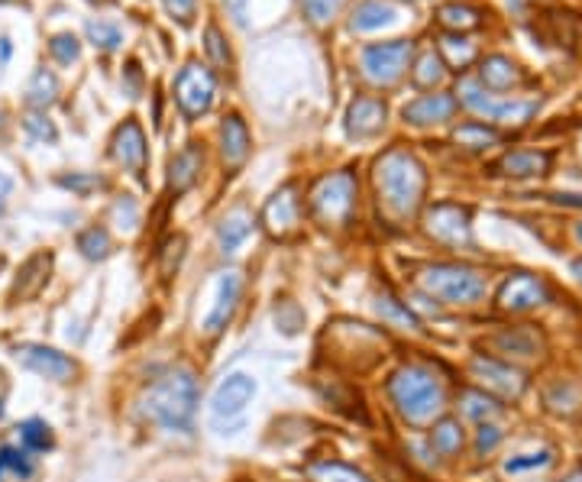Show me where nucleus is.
Wrapping results in <instances>:
<instances>
[{
    "label": "nucleus",
    "mask_w": 582,
    "mask_h": 482,
    "mask_svg": "<svg viewBox=\"0 0 582 482\" xmlns=\"http://www.w3.org/2000/svg\"><path fill=\"white\" fill-rule=\"evenodd\" d=\"M424 230L443 246H469L473 243V214L463 204H434L424 217Z\"/></svg>",
    "instance_id": "nucleus-9"
},
{
    "label": "nucleus",
    "mask_w": 582,
    "mask_h": 482,
    "mask_svg": "<svg viewBox=\"0 0 582 482\" xmlns=\"http://www.w3.org/2000/svg\"><path fill=\"white\" fill-rule=\"evenodd\" d=\"M91 4H97V7H107V4H117V0H91Z\"/></svg>",
    "instance_id": "nucleus-55"
},
{
    "label": "nucleus",
    "mask_w": 582,
    "mask_h": 482,
    "mask_svg": "<svg viewBox=\"0 0 582 482\" xmlns=\"http://www.w3.org/2000/svg\"><path fill=\"white\" fill-rule=\"evenodd\" d=\"M253 395H256V379L253 376H246V373H233L227 376L224 382L217 385V392L211 398V411H214V418H240L246 405L253 402Z\"/></svg>",
    "instance_id": "nucleus-16"
},
{
    "label": "nucleus",
    "mask_w": 582,
    "mask_h": 482,
    "mask_svg": "<svg viewBox=\"0 0 582 482\" xmlns=\"http://www.w3.org/2000/svg\"><path fill=\"white\" fill-rule=\"evenodd\" d=\"M557 204H566V208H582V195H553Z\"/></svg>",
    "instance_id": "nucleus-50"
},
{
    "label": "nucleus",
    "mask_w": 582,
    "mask_h": 482,
    "mask_svg": "<svg viewBox=\"0 0 582 482\" xmlns=\"http://www.w3.org/2000/svg\"><path fill=\"white\" fill-rule=\"evenodd\" d=\"M550 285L540 279V275H531V272H511L508 279L502 282L495 295V305L498 311L505 314H528V311H537L550 305Z\"/></svg>",
    "instance_id": "nucleus-8"
},
{
    "label": "nucleus",
    "mask_w": 582,
    "mask_h": 482,
    "mask_svg": "<svg viewBox=\"0 0 582 482\" xmlns=\"http://www.w3.org/2000/svg\"><path fill=\"white\" fill-rule=\"evenodd\" d=\"M49 266H52V256L49 253H36L33 259H26V266L20 269V279L13 285V298H33L39 288L46 285L49 279Z\"/></svg>",
    "instance_id": "nucleus-25"
},
{
    "label": "nucleus",
    "mask_w": 582,
    "mask_h": 482,
    "mask_svg": "<svg viewBox=\"0 0 582 482\" xmlns=\"http://www.w3.org/2000/svg\"><path fill=\"white\" fill-rule=\"evenodd\" d=\"M262 227L269 230V237L288 240L291 233L301 227V198L298 185H282L262 208Z\"/></svg>",
    "instance_id": "nucleus-12"
},
{
    "label": "nucleus",
    "mask_w": 582,
    "mask_h": 482,
    "mask_svg": "<svg viewBox=\"0 0 582 482\" xmlns=\"http://www.w3.org/2000/svg\"><path fill=\"white\" fill-rule=\"evenodd\" d=\"M36 473V457L23 444H0V482L30 479Z\"/></svg>",
    "instance_id": "nucleus-24"
},
{
    "label": "nucleus",
    "mask_w": 582,
    "mask_h": 482,
    "mask_svg": "<svg viewBox=\"0 0 582 482\" xmlns=\"http://www.w3.org/2000/svg\"><path fill=\"white\" fill-rule=\"evenodd\" d=\"M162 4H165V10H169L178 23H191L194 10H198V0H162Z\"/></svg>",
    "instance_id": "nucleus-47"
},
{
    "label": "nucleus",
    "mask_w": 582,
    "mask_h": 482,
    "mask_svg": "<svg viewBox=\"0 0 582 482\" xmlns=\"http://www.w3.org/2000/svg\"><path fill=\"white\" fill-rule=\"evenodd\" d=\"M495 347L502 353H515V356H534L540 350V337L534 334V327H505L502 334L495 337Z\"/></svg>",
    "instance_id": "nucleus-31"
},
{
    "label": "nucleus",
    "mask_w": 582,
    "mask_h": 482,
    "mask_svg": "<svg viewBox=\"0 0 582 482\" xmlns=\"http://www.w3.org/2000/svg\"><path fill=\"white\" fill-rule=\"evenodd\" d=\"M10 52H13V46H10V39L4 36V39H0V62H7Z\"/></svg>",
    "instance_id": "nucleus-52"
},
{
    "label": "nucleus",
    "mask_w": 582,
    "mask_h": 482,
    "mask_svg": "<svg viewBox=\"0 0 582 482\" xmlns=\"http://www.w3.org/2000/svg\"><path fill=\"white\" fill-rule=\"evenodd\" d=\"M388 398L401 418L414 428L434 424L447 411V392L434 373H427L424 366H401L388 379Z\"/></svg>",
    "instance_id": "nucleus-3"
},
{
    "label": "nucleus",
    "mask_w": 582,
    "mask_h": 482,
    "mask_svg": "<svg viewBox=\"0 0 582 482\" xmlns=\"http://www.w3.org/2000/svg\"><path fill=\"white\" fill-rule=\"evenodd\" d=\"M13 356H17L30 373L43 376L49 382H68L78 373L75 360H68V356L55 347H43V343H23V347L13 350Z\"/></svg>",
    "instance_id": "nucleus-13"
},
{
    "label": "nucleus",
    "mask_w": 582,
    "mask_h": 482,
    "mask_svg": "<svg viewBox=\"0 0 582 482\" xmlns=\"http://www.w3.org/2000/svg\"><path fill=\"white\" fill-rule=\"evenodd\" d=\"M421 288L431 298L443 301L453 308H473L489 292V279L485 272L463 266V263H434L421 272Z\"/></svg>",
    "instance_id": "nucleus-4"
},
{
    "label": "nucleus",
    "mask_w": 582,
    "mask_h": 482,
    "mask_svg": "<svg viewBox=\"0 0 582 482\" xmlns=\"http://www.w3.org/2000/svg\"><path fill=\"white\" fill-rule=\"evenodd\" d=\"M553 463V450H537V453H518L505 463V473L508 476H518V473H534V470H544V466Z\"/></svg>",
    "instance_id": "nucleus-43"
},
{
    "label": "nucleus",
    "mask_w": 582,
    "mask_h": 482,
    "mask_svg": "<svg viewBox=\"0 0 582 482\" xmlns=\"http://www.w3.org/2000/svg\"><path fill=\"white\" fill-rule=\"evenodd\" d=\"M505 440V434H502V428H498L495 421H485V424H479L476 428V440H473V447H476V453L479 457H489V453L502 444Z\"/></svg>",
    "instance_id": "nucleus-45"
},
{
    "label": "nucleus",
    "mask_w": 582,
    "mask_h": 482,
    "mask_svg": "<svg viewBox=\"0 0 582 482\" xmlns=\"http://www.w3.org/2000/svg\"><path fill=\"white\" fill-rule=\"evenodd\" d=\"M414 59V43L408 39H392V43H376L363 49V75L372 85L388 88L408 72Z\"/></svg>",
    "instance_id": "nucleus-7"
},
{
    "label": "nucleus",
    "mask_w": 582,
    "mask_h": 482,
    "mask_svg": "<svg viewBox=\"0 0 582 482\" xmlns=\"http://www.w3.org/2000/svg\"><path fill=\"white\" fill-rule=\"evenodd\" d=\"M20 444L30 453H46V450L55 447V434H52V428H49L46 421L33 418V421H26L23 428H20Z\"/></svg>",
    "instance_id": "nucleus-37"
},
{
    "label": "nucleus",
    "mask_w": 582,
    "mask_h": 482,
    "mask_svg": "<svg viewBox=\"0 0 582 482\" xmlns=\"http://www.w3.org/2000/svg\"><path fill=\"white\" fill-rule=\"evenodd\" d=\"M240 295H243V275L240 272H224L220 275V285H217V301L211 314L204 318V334L207 337H217L233 321V311L240 305Z\"/></svg>",
    "instance_id": "nucleus-17"
},
{
    "label": "nucleus",
    "mask_w": 582,
    "mask_h": 482,
    "mask_svg": "<svg viewBox=\"0 0 582 482\" xmlns=\"http://www.w3.org/2000/svg\"><path fill=\"white\" fill-rule=\"evenodd\" d=\"M437 23L443 26L447 33H469V30H479L482 26V13L469 4H443L437 10Z\"/></svg>",
    "instance_id": "nucleus-29"
},
{
    "label": "nucleus",
    "mask_w": 582,
    "mask_h": 482,
    "mask_svg": "<svg viewBox=\"0 0 582 482\" xmlns=\"http://www.w3.org/2000/svg\"><path fill=\"white\" fill-rule=\"evenodd\" d=\"M23 130L36 143H49L52 146L55 140H59V130H55V123L43 114V110H33V114H26L23 117Z\"/></svg>",
    "instance_id": "nucleus-41"
},
{
    "label": "nucleus",
    "mask_w": 582,
    "mask_h": 482,
    "mask_svg": "<svg viewBox=\"0 0 582 482\" xmlns=\"http://www.w3.org/2000/svg\"><path fill=\"white\" fill-rule=\"evenodd\" d=\"M511 4H515V7H521V4H524V0H511Z\"/></svg>",
    "instance_id": "nucleus-58"
},
{
    "label": "nucleus",
    "mask_w": 582,
    "mask_h": 482,
    "mask_svg": "<svg viewBox=\"0 0 582 482\" xmlns=\"http://www.w3.org/2000/svg\"><path fill=\"white\" fill-rule=\"evenodd\" d=\"M443 75H447V65H443V59H440L434 49L421 52V59L414 62V72H411L414 85H418V88H434V85H440Z\"/></svg>",
    "instance_id": "nucleus-36"
},
{
    "label": "nucleus",
    "mask_w": 582,
    "mask_h": 482,
    "mask_svg": "<svg viewBox=\"0 0 582 482\" xmlns=\"http://www.w3.org/2000/svg\"><path fill=\"white\" fill-rule=\"evenodd\" d=\"M456 107H460V101H456L453 94L437 91V94H421L418 101L405 104L401 117H405L408 123H414V127H431V123H447V120H453Z\"/></svg>",
    "instance_id": "nucleus-18"
},
{
    "label": "nucleus",
    "mask_w": 582,
    "mask_h": 482,
    "mask_svg": "<svg viewBox=\"0 0 582 482\" xmlns=\"http://www.w3.org/2000/svg\"><path fill=\"white\" fill-rule=\"evenodd\" d=\"M123 75H127V81H130V98H140V65H136V62H127V68H123Z\"/></svg>",
    "instance_id": "nucleus-48"
},
{
    "label": "nucleus",
    "mask_w": 582,
    "mask_h": 482,
    "mask_svg": "<svg viewBox=\"0 0 582 482\" xmlns=\"http://www.w3.org/2000/svg\"><path fill=\"white\" fill-rule=\"evenodd\" d=\"M301 7L314 23H327V20H334L340 0H301Z\"/></svg>",
    "instance_id": "nucleus-46"
},
{
    "label": "nucleus",
    "mask_w": 582,
    "mask_h": 482,
    "mask_svg": "<svg viewBox=\"0 0 582 482\" xmlns=\"http://www.w3.org/2000/svg\"><path fill=\"white\" fill-rule=\"evenodd\" d=\"M4 127H7V117H4V114H0V133H4Z\"/></svg>",
    "instance_id": "nucleus-56"
},
{
    "label": "nucleus",
    "mask_w": 582,
    "mask_h": 482,
    "mask_svg": "<svg viewBox=\"0 0 582 482\" xmlns=\"http://www.w3.org/2000/svg\"><path fill=\"white\" fill-rule=\"evenodd\" d=\"M204 49L207 55H211V62L214 68H230V49H227V39L224 33L217 30V26H207V33H204Z\"/></svg>",
    "instance_id": "nucleus-44"
},
{
    "label": "nucleus",
    "mask_w": 582,
    "mask_h": 482,
    "mask_svg": "<svg viewBox=\"0 0 582 482\" xmlns=\"http://www.w3.org/2000/svg\"><path fill=\"white\" fill-rule=\"evenodd\" d=\"M395 20V10L382 4V0H366V4H359L350 17V30L353 33H372L379 30V26L392 23Z\"/></svg>",
    "instance_id": "nucleus-30"
},
{
    "label": "nucleus",
    "mask_w": 582,
    "mask_h": 482,
    "mask_svg": "<svg viewBox=\"0 0 582 482\" xmlns=\"http://www.w3.org/2000/svg\"><path fill=\"white\" fill-rule=\"evenodd\" d=\"M59 185L68 188L78 198H88V195H94V191H101L107 182L94 172H72V175H59Z\"/></svg>",
    "instance_id": "nucleus-42"
},
{
    "label": "nucleus",
    "mask_w": 582,
    "mask_h": 482,
    "mask_svg": "<svg viewBox=\"0 0 582 482\" xmlns=\"http://www.w3.org/2000/svg\"><path fill=\"white\" fill-rule=\"evenodd\" d=\"M253 233V217H249L243 208L237 211H230L224 220H220V227H217V240H220V250L224 253H237L240 250V243Z\"/></svg>",
    "instance_id": "nucleus-26"
},
{
    "label": "nucleus",
    "mask_w": 582,
    "mask_h": 482,
    "mask_svg": "<svg viewBox=\"0 0 582 482\" xmlns=\"http://www.w3.org/2000/svg\"><path fill=\"white\" fill-rule=\"evenodd\" d=\"M372 182L379 191V204L392 220H408L421 211L427 195V169L411 149H385L372 165Z\"/></svg>",
    "instance_id": "nucleus-1"
},
{
    "label": "nucleus",
    "mask_w": 582,
    "mask_h": 482,
    "mask_svg": "<svg viewBox=\"0 0 582 482\" xmlns=\"http://www.w3.org/2000/svg\"><path fill=\"white\" fill-rule=\"evenodd\" d=\"M456 94H460L456 101H463L466 107H473L476 114H485L498 123H528L537 114L534 101H495L492 94H485L479 85H473V81H463Z\"/></svg>",
    "instance_id": "nucleus-10"
},
{
    "label": "nucleus",
    "mask_w": 582,
    "mask_h": 482,
    "mask_svg": "<svg viewBox=\"0 0 582 482\" xmlns=\"http://www.w3.org/2000/svg\"><path fill=\"white\" fill-rule=\"evenodd\" d=\"M388 120V104L382 98H372V94H359V98L346 107V133L353 140H372L385 130Z\"/></svg>",
    "instance_id": "nucleus-15"
},
{
    "label": "nucleus",
    "mask_w": 582,
    "mask_h": 482,
    "mask_svg": "<svg viewBox=\"0 0 582 482\" xmlns=\"http://www.w3.org/2000/svg\"><path fill=\"white\" fill-rule=\"evenodd\" d=\"M479 81L489 91H511L521 85L524 75L515 62L505 59V55H489V59L479 65Z\"/></svg>",
    "instance_id": "nucleus-22"
},
{
    "label": "nucleus",
    "mask_w": 582,
    "mask_h": 482,
    "mask_svg": "<svg viewBox=\"0 0 582 482\" xmlns=\"http://www.w3.org/2000/svg\"><path fill=\"white\" fill-rule=\"evenodd\" d=\"M59 91H62V85H59V75L52 72V68H46V65H39L36 72L30 75V81H26V104H30L33 110H43L46 114V107H52L55 101H59Z\"/></svg>",
    "instance_id": "nucleus-23"
},
{
    "label": "nucleus",
    "mask_w": 582,
    "mask_h": 482,
    "mask_svg": "<svg viewBox=\"0 0 582 482\" xmlns=\"http://www.w3.org/2000/svg\"><path fill=\"white\" fill-rule=\"evenodd\" d=\"M49 55L59 65H75L81 59V43L75 33H55L49 39Z\"/></svg>",
    "instance_id": "nucleus-40"
},
{
    "label": "nucleus",
    "mask_w": 582,
    "mask_h": 482,
    "mask_svg": "<svg viewBox=\"0 0 582 482\" xmlns=\"http://www.w3.org/2000/svg\"><path fill=\"white\" fill-rule=\"evenodd\" d=\"M356 195H359V182L353 169H340L317 178L308 195L311 217L324 227H346L356 214Z\"/></svg>",
    "instance_id": "nucleus-5"
},
{
    "label": "nucleus",
    "mask_w": 582,
    "mask_h": 482,
    "mask_svg": "<svg viewBox=\"0 0 582 482\" xmlns=\"http://www.w3.org/2000/svg\"><path fill=\"white\" fill-rule=\"evenodd\" d=\"M78 250L85 259H91V263H101V259L110 256V250H114V243H110V233L107 227H88L78 233Z\"/></svg>",
    "instance_id": "nucleus-34"
},
{
    "label": "nucleus",
    "mask_w": 582,
    "mask_h": 482,
    "mask_svg": "<svg viewBox=\"0 0 582 482\" xmlns=\"http://www.w3.org/2000/svg\"><path fill=\"white\" fill-rule=\"evenodd\" d=\"M308 476L314 482H372L363 470H356V466H346V463H337V460L311 463L308 466Z\"/></svg>",
    "instance_id": "nucleus-32"
},
{
    "label": "nucleus",
    "mask_w": 582,
    "mask_h": 482,
    "mask_svg": "<svg viewBox=\"0 0 582 482\" xmlns=\"http://www.w3.org/2000/svg\"><path fill=\"white\" fill-rule=\"evenodd\" d=\"M217 98V75L201 62H188L175 78V101L188 120L204 117Z\"/></svg>",
    "instance_id": "nucleus-6"
},
{
    "label": "nucleus",
    "mask_w": 582,
    "mask_h": 482,
    "mask_svg": "<svg viewBox=\"0 0 582 482\" xmlns=\"http://www.w3.org/2000/svg\"><path fill=\"white\" fill-rule=\"evenodd\" d=\"M201 165H204L201 146L191 143L185 149H178V153L172 156V162H169V191L172 195H185V191H191L194 185H198Z\"/></svg>",
    "instance_id": "nucleus-20"
},
{
    "label": "nucleus",
    "mask_w": 582,
    "mask_h": 482,
    "mask_svg": "<svg viewBox=\"0 0 582 482\" xmlns=\"http://www.w3.org/2000/svg\"><path fill=\"white\" fill-rule=\"evenodd\" d=\"M553 165V156L544 149H511L502 159H498L495 172H502L508 178H540L547 175Z\"/></svg>",
    "instance_id": "nucleus-19"
},
{
    "label": "nucleus",
    "mask_w": 582,
    "mask_h": 482,
    "mask_svg": "<svg viewBox=\"0 0 582 482\" xmlns=\"http://www.w3.org/2000/svg\"><path fill=\"white\" fill-rule=\"evenodd\" d=\"M440 59H443V65H450V68H456V72H463L466 65H473V59H476V46L473 43H466L463 36H456V33H450L447 39L440 43Z\"/></svg>",
    "instance_id": "nucleus-35"
},
{
    "label": "nucleus",
    "mask_w": 582,
    "mask_h": 482,
    "mask_svg": "<svg viewBox=\"0 0 582 482\" xmlns=\"http://www.w3.org/2000/svg\"><path fill=\"white\" fill-rule=\"evenodd\" d=\"M456 405H460V415L466 421H476V424L495 421L498 415H502V405H498L492 395H485V389H466Z\"/></svg>",
    "instance_id": "nucleus-27"
},
{
    "label": "nucleus",
    "mask_w": 582,
    "mask_h": 482,
    "mask_svg": "<svg viewBox=\"0 0 582 482\" xmlns=\"http://www.w3.org/2000/svg\"><path fill=\"white\" fill-rule=\"evenodd\" d=\"M85 33H88V39H91V46L94 49H101V52H114L120 43H123V36H120V30L114 23H104V20H91L88 26H85Z\"/></svg>",
    "instance_id": "nucleus-39"
},
{
    "label": "nucleus",
    "mask_w": 582,
    "mask_h": 482,
    "mask_svg": "<svg viewBox=\"0 0 582 482\" xmlns=\"http://www.w3.org/2000/svg\"><path fill=\"white\" fill-rule=\"evenodd\" d=\"M10 191H13V182H10V178H7L4 172H0V214H4V208H7Z\"/></svg>",
    "instance_id": "nucleus-49"
},
{
    "label": "nucleus",
    "mask_w": 582,
    "mask_h": 482,
    "mask_svg": "<svg viewBox=\"0 0 582 482\" xmlns=\"http://www.w3.org/2000/svg\"><path fill=\"white\" fill-rule=\"evenodd\" d=\"M110 156H114L127 172H133L136 178H146V162H149L146 133L133 117L123 120L120 127L114 130V140H110Z\"/></svg>",
    "instance_id": "nucleus-14"
},
{
    "label": "nucleus",
    "mask_w": 582,
    "mask_h": 482,
    "mask_svg": "<svg viewBox=\"0 0 582 482\" xmlns=\"http://www.w3.org/2000/svg\"><path fill=\"white\" fill-rule=\"evenodd\" d=\"M560 482H582V466H576V470H570V473H566Z\"/></svg>",
    "instance_id": "nucleus-53"
},
{
    "label": "nucleus",
    "mask_w": 582,
    "mask_h": 482,
    "mask_svg": "<svg viewBox=\"0 0 582 482\" xmlns=\"http://www.w3.org/2000/svg\"><path fill=\"white\" fill-rule=\"evenodd\" d=\"M201 402L198 379L188 366H172L152 379L140 395V411L165 431H188Z\"/></svg>",
    "instance_id": "nucleus-2"
},
{
    "label": "nucleus",
    "mask_w": 582,
    "mask_h": 482,
    "mask_svg": "<svg viewBox=\"0 0 582 482\" xmlns=\"http://www.w3.org/2000/svg\"><path fill=\"white\" fill-rule=\"evenodd\" d=\"M220 153H224L227 169H240L249 156V130L240 114H230L220 123Z\"/></svg>",
    "instance_id": "nucleus-21"
},
{
    "label": "nucleus",
    "mask_w": 582,
    "mask_h": 482,
    "mask_svg": "<svg viewBox=\"0 0 582 482\" xmlns=\"http://www.w3.org/2000/svg\"><path fill=\"white\" fill-rule=\"evenodd\" d=\"M469 369H473V379L482 385V389H489L502 398H521L524 389H528V379H524L521 369L505 363V360H495V356L479 353V356H473Z\"/></svg>",
    "instance_id": "nucleus-11"
},
{
    "label": "nucleus",
    "mask_w": 582,
    "mask_h": 482,
    "mask_svg": "<svg viewBox=\"0 0 582 482\" xmlns=\"http://www.w3.org/2000/svg\"><path fill=\"white\" fill-rule=\"evenodd\" d=\"M573 275L582 282V256H579V259H573Z\"/></svg>",
    "instance_id": "nucleus-54"
},
{
    "label": "nucleus",
    "mask_w": 582,
    "mask_h": 482,
    "mask_svg": "<svg viewBox=\"0 0 582 482\" xmlns=\"http://www.w3.org/2000/svg\"><path fill=\"white\" fill-rule=\"evenodd\" d=\"M453 143L463 146V149H473V153H479V149H489L498 143V130L495 127H485V123H463V127L453 130Z\"/></svg>",
    "instance_id": "nucleus-33"
},
{
    "label": "nucleus",
    "mask_w": 582,
    "mask_h": 482,
    "mask_svg": "<svg viewBox=\"0 0 582 482\" xmlns=\"http://www.w3.org/2000/svg\"><path fill=\"white\" fill-rule=\"evenodd\" d=\"M576 237H579V240H582V224H579V227H576Z\"/></svg>",
    "instance_id": "nucleus-57"
},
{
    "label": "nucleus",
    "mask_w": 582,
    "mask_h": 482,
    "mask_svg": "<svg viewBox=\"0 0 582 482\" xmlns=\"http://www.w3.org/2000/svg\"><path fill=\"white\" fill-rule=\"evenodd\" d=\"M376 308H379V314H382L385 321H392V324L405 327V330H408V327H411V330H421V321L414 318L411 308H408V305H401V301H395L392 295H382Z\"/></svg>",
    "instance_id": "nucleus-38"
},
{
    "label": "nucleus",
    "mask_w": 582,
    "mask_h": 482,
    "mask_svg": "<svg viewBox=\"0 0 582 482\" xmlns=\"http://www.w3.org/2000/svg\"><path fill=\"white\" fill-rule=\"evenodd\" d=\"M230 10H233V17H237L240 23H246V0H227Z\"/></svg>",
    "instance_id": "nucleus-51"
},
{
    "label": "nucleus",
    "mask_w": 582,
    "mask_h": 482,
    "mask_svg": "<svg viewBox=\"0 0 582 482\" xmlns=\"http://www.w3.org/2000/svg\"><path fill=\"white\" fill-rule=\"evenodd\" d=\"M431 447L440 453V457H456L466 447V434L463 424L456 418H437L431 428Z\"/></svg>",
    "instance_id": "nucleus-28"
}]
</instances>
